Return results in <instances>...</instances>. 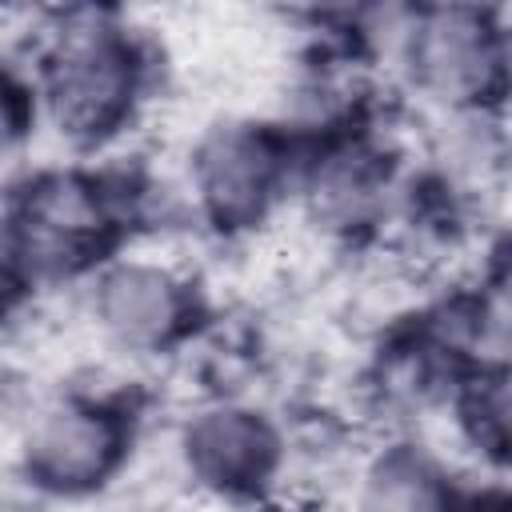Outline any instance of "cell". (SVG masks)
Segmentation results:
<instances>
[{
	"label": "cell",
	"instance_id": "1",
	"mask_svg": "<svg viewBox=\"0 0 512 512\" xmlns=\"http://www.w3.org/2000/svg\"><path fill=\"white\" fill-rule=\"evenodd\" d=\"M156 180L136 164H48L0 196V248L32 288L88 280L152 220Z\"/></svg>",
	"mask_w": 512,
	"mask_h": 512
},
{
	"label": "cell",
	"instance_id": "2",
	"mask_svg": "<svg viewBox=\"0 0 512 512\" xmlns=\"http://www.w3.org/2000/svg\"><path fill=\"white\" fill-rule=\"evenodd\" d=\"M28 72L40 124L76 156H104L140 124L156 92L160 56L128 16L68 8L40 32Z\"/></svg>",
	"mask_w": 512,
	"mask_h": 512
},
{
	"label": "cell",
	"instance_id": "3",
	"mask_svg": "<svg viewBox=\"0 0 512 512\" xmlns=\"http://www.w3.org/2000/svg\"><path fill=\"white\" fill-rule=\"evenodd\" d=\"M388 60L408 96L440 120L504 116L512 36L496 4H416L400 8Z\"/></svg>",
	"mask_w": 512,
	"mask_h": 512
},
{
	"label": "cell",
	"instance_id": "4",
	"mask_svg": "<svg viewBox=\"0 0 512 512\" xmlns=\"http://www.w3.org/2000/svg\"><path fill=\"white\" fill-rule=\"evenodd\" d=\"M300 132L284 120L228 116L188 144L184 192L192 216L216 236H248L292 200L300 168Z\"/></svg>",
	"mask_w": 512,
	"mask_h": 512
},
{
	"label": "cell",
	"instance_id": "5",
	"mask_svg": "<svg viewBox=\"0 0 512 512\" xmlns=\"http://www.w3.org/2000/svg\"><path fill=\"white\" fill-rule=\"evenodd\" d=\"M140 416L108 388H68L36 404L16 440L20 480L48 500H92L128 468Z\"/></svg>",
	"mask_w": 512,
	"mask_h": 512
},
{
	"label": "cell",
	"instance_id": "6",
	"mask_svg": "<svg viewBox=\"0 0 512 512\" xmlns=\"http://www.w3.org/2000/svg\"><path fill=\"white\" fill-rule=\"evenodd\" d=\"M288 456V428L244 396H208L176 428L180 472L220 504H260L284 480Z\"/></svg>",
	"mask_w": 512,
	"mask_h": 512
},
{
	"label": "cell",
	"instance_id": "7",
	"mask_svg": "<svg viewBox=\"0 0 512 512\" xmlns=\"http://www.w3.org/2000/svg\"><path fill=\"white\" fill-rule=\"evenodd\" d=\"M84 300L96 332L128 356H164L184 348L208 308L200 284L156 256L120 252L84 280Z\"/></svg>",
	"mask_w": 512,
	"mask_h": 512
},
{
	"label": "cell",
	"instance_id": "8",
	"mask_svg": "<svg viewBox=\"0 0 512 512\" xmlns=\"http://www.w3.org/2000/svg\"><path fill=\"white\" fill-rule=\"evenodd\" d=\"M504 492V476L464 484V476L424 440L392 436L368 452L356 472V512H484Z\"/></svg>",
	"mask_w": 512,
	"mask_h": 512
},
{
	"label": "cell",
	"instance_id": "9",
	"mask_svg": "<svg viewBox=\"0 0 512 512\" xmlns=\"http://www.w3.org/2000/svg\"><path fill=\"white\" fill-rule=\"evenodd\" d=\"M448 412L456 444L472 456L476 472L504 476L512 456V400H508V360H488L468 368L440 404Z\"/></svg>",
	"mask_w": 512,
	"mask_h": 512
},
{
	"label": "cell",
	"instance_id": "10",
	"mask_svg": "<svg viewBox=\"0 0 512 512\" xmlns=\"http://www.w3.org/2000/svg\"><path fill=\"white\" fill-rule=\"evenodd\" d=\"M40 128V104L32 88V72L0 56V168L24 156Z\"/></svg>",
	"mask_w": 512,
	"mask_h": 512
}]
</instances>
